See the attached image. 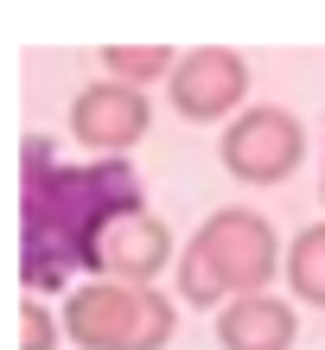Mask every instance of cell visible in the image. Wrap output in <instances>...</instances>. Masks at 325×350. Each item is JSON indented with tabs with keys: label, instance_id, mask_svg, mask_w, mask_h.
<instances>
[{
	"label": "cell",
	"instance_id": "obj_1",
	"mask_svg": "<svg viewBox=\"0 0 325 350\" xmlns=\"http://www.w3.org/2000/svg\"><path fill=\"white\" fill-rule=\"evenodd\" d=\"M140 204L147 191L128 159H57L32 134L19 153V286L32 299L70 293V274H90L96 236Z\"/></svg>",
	"mask_w": 325,
	"mask_h": 350
},
{
	"label": "cell",
	"instance_id": "obj_2",
	"mask_svg": "<svg viewBox=\"0 0 325 350\" xmlns=\"http://www.w3.org/2000/svg\"><path fill=\"white\" fill-rule=\"evenodd\" d=\"M274 274H287V249H281L274 223L255 204H223L192 230V242L179 249V299L223 312L230 299L249 293H274Z\"/></svg>",
	"mask_w": 325,
	"mask_h": 350
},
{
	"label": "cell",
	"instance_id": "obj_3",
	"mask_svg": "<svg viewBox=\"0 0 325 350\" xmlns=\"http://www.w3.org/2000/svg\"><path fill=\"white\" fill-rule=\"evenodd\" d=\"M57 312H64V344L77 350H166L179 332V312L159 286L121 280H77Z\"/></svg>",
	"mask_w": 325,
	"mask_h": 350
},
{
	"label": "cell",
	"instance_id": "obj_4",
	"mask_svg": "<svg viewBox=\"0 0 325 350\" xmlns=\"http://www.w3.org/2000/svg\"><path fill=\"white\" fill-rule=\"evenodd\" d=\"M217 159H223V172L236 185H255V191L287 185L307 166V121L294 109H281V102H249V109L223 128Z\"/></svg>",
	"mask_w": 325,
	"mask_h": 350
},
{
	"label": "cell",
	"instance_id": "obj_5",
	"mask_svg": "<svg viewBox=\"0 0 325 350\" xmlns=\"http://www.w3.org/2000/svg\"><path fill=\"white\" fill-rule=\"evenodd\" d=\"M172 115L179 121H230L249 109V57L230 51V45H192L172 70Z\"/></svg>",
	"mask_w": 325,
	"mask_h": 350
},
{
	"label": "cell",
	"instance_id": "obj_6",
	"mask_svg": "<svg viewBox=\"0 0 325 350\" xmlns=\"http://www.w3.org/2000/svg\"><path fill=\"white\" fill-rule=\"evenodd\" d=\"M147 128H153L147 90H128V83H115V77L77 90V102H70V140L90 147L96 159H128L140 140H147Z\"/></svg>",
	"mask_w": 325,
	"mask_h": 350
},
{
	"label": "cell",
	"instance_id": "obj_7",
	"mask_svg": "<svg viewBox=\"0 0 325 350\" xmlns=\"http://www.w3.org/2000/svg\"><path fill=\"white\" fill-rule=\"evenodd\" d=\"M172 267V230L159 223L147 204L140 211H121L103 236H96L90 274L96 280H121V286H153Z\"/></svg>",
	"mask_w": 325,
	"mask_h": 350
},
{
	"label": "cell",
	"instance_id": "obj_8",
	"mask_svg": "<svg viewBox=\"0 0 325 350\" xmlns=\"http://www.w3.org/2000/svg\"><path fill=\"white\" fill-rule=\"evenodd\" d=\"M300 344V306L281 293H249L217 312V350H294Z\"/></svg>",
	"mask_w": 325,
	"mask_h": 350
},
{
	"label": "cell",
	"instance_id": "obj_9",
	"mask_svg": "<svg viewBox=\"0 0 325 350\" xmlns=\"http://www.w3.org/2000/svg\"><path fill=\"white\" fill-rule=\"evenodd\" d=\"M179 57H185V51H172V45H103V51H96V64H103L115 83L147 90V83H172Z\"/></svg>",
	"mask_w": 325,
	"mask_h": 350
},
{
	"label": "cell",
	"instance_id": "obj_10",
	"mask_svg": "<svg viewBox=\"0 0 325 350\" xmlns=\"http://www.w3.org/2000/svg\"><path fill=\"white\" fill-rule=\"evenodd\" d=\"M287 299L294 306H319L325 312V223H307L294 242H287Z\"/></svg>",
	"mask_w": 325,
	"mask_h": 350
},
{
	"label": "cell",
	"instance_id": "obj_11",
	"mask_svg": "<svg viewBox=\"0 0 325 350\" xmlns=\"http://www.w3.org/2000/svg\"><path fill=\"white\" fill-rule=\"evenodd\" d=\"M19 350H57L64 344V312H51L45 299H19V338H13Z\"/></svg>",
	"mask_w": 325,
	"mask_h": 350
},
{
	"label": "cell",
	"instance_id": "obj_12",
	"mask_svg": "<svg viewBox=\"0 0 325 350\" xmlns=\"http://www.w3.org/2000/svg\"><path fill=\"white\" fill-rule=\"evenodd\" d=\"M319 204H325V172H319Z\"/></svg>",
	"mask_w": 325,
	"mask_h": 350
}]
</instances>
